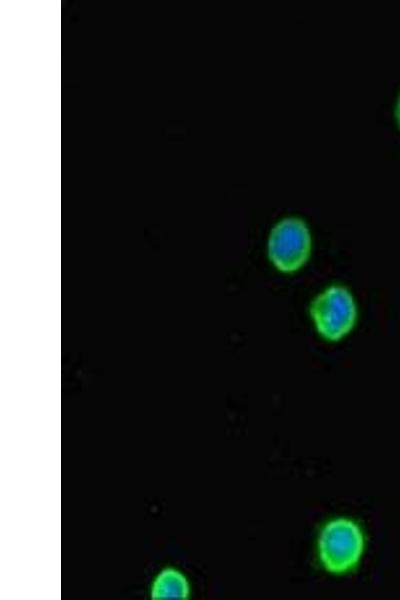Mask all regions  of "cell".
Masks as SVG:
<instances>
[{"instance_id":"cell-3","label":"cell","mask_w":400,"mask_h":600,"mask_svg":"<svg viewBox=\"0 0 400 600\" xmlns=\"http://www.w3.org/2000/svg\"><path fill=\"white\" fill-rule=\"evenodd\" d=\"M310 250V232L302 219L287 217L272 228L268 239V255L280 271L293 272L299 269L307 261Z\"/></svg>"},{"instance_id":"cell-5","label":"cell","mask_w":400,"mask_h":600,"mask_svg":"<svg viewBox=\"0 0 400 600\" xmlns=\"http://www.w3.org/2000/svg\"><path fill=\"white\" fill-rule=\"evenodd\" d=\"M395 118H396L397 124L400 128V94L398 96L396 106H395Z\"/></svg>"},{"instance_id":"cell-1","label":"cell","mask_w":400,"mask_h":600,"mask_svg":"<svg viewBox=\"0 0 400 600\" xmlns=\"http://www.w3.org/2000/svg\"><path fill=\"white\" fill-rule=\"evenodd\" d=\"M365 547L360 526L353 520L337 518L322 528L318 555L323 567L333 574H344L359 563Z\"/></svg>"},{"instance_id":"cell-2","label":"cell","mask_w":400,"mask_h":600,"mask_svg":"<svg viewBox=\"0 0 400 600\" xmlns=\"http://www.w3.org/2000/svg\"><path fill=\"white\" fill-rule=\"evenodd\" d=\"M310 314L318 332L332 341L348 334L357 317L352 294L347 288L337 285L327 288L313 300Z\"/></svg>"},{"instance_id":"cell-4","label":"cell","mask_w":400,"mask_h":600,"mask_svg":"<svg viewBox=\"0 0 400 600\" xmlns=\"http://www.w3.org/2000/svg\"><path fill=\"white\" fill-rule=\"evenodd\" d=\"M150 596L153 600L188 599L190 596L189 581L178 569L165 567L154 578Z\"/></svg>"}]
</instances>
